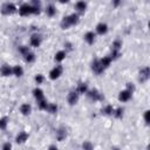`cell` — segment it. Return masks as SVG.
I'll return each instance as SVG.
<instances>
[{"instance_id":"obj_19","label":"cell","mask_w":150,"mask_h":150,"mask_svg":"<svg viewBox=\"0 0 150 150\" xmlns=\"http://www.w3.org/2000/svg\"><path fill=\"white\" fill-rule=\"evenodd\" d=\"M88 91V86L87 83H80L77 86V89H76V93L80 95V94H86Z\"/></svg>"},{"instance_id":"obj_39","label":"cell","mask_w":150,"mask_h":150,"mask_svg":"<svg viewBox=\"0 0 150 150\" xmlns=\"http://www.w3.org/2000/svg\"><path fill=\"white\" fill-rule=\"evenodd\" d=\"M115 150H118V149H115Z\"/></svg>"},{"instance_id":"obj_2","label":"cell","mask_w":150,"mask_h":150,"mask_svg":"<svg viewBox=\"0 0 150 150\" xmlns=\"http://www.w3.org/2000/svg\"><path fill=\"white\" fill-rule=\"evenodd\" d=\"M0 11H1V13L4 15H9V14H13L14 12H16V6L13 2H5L1 6Z\"/></svg>"},{"instance_id":"obj_18","label":"cell","mask_w":150,"mask_h":150,"mask_svg":"<svg viewBox=\"0 0 150 150\" xmlns=\"http://www.w3.org/2000/svg\"><path fill=\"white\" fill-rule=\"evenodd\" d=\"M66 136H67V131H66V129L60 128V129L56 131V138H57V141H63V139L66 138Z\"/></svg>"},{"instance_id":"obj_1","label":"cell","mask_w":150,"mask_h":150,"mask_svg":"<svg viewBox=\"0 0 150 150\" xmlns=\"http://www.w3.org/2000/svg\"><path fill=\"white\" fill-rule=\"evenodd\" d=\"M77 22H79V14L73 13V14L67 15V16H64V18L62 19V21H61V27H62L63 29H67V28H69L70 26L76 25Z\"/></svg>"},{"instance_id":"obj_32","label":"cell","mask_w":150,"mask_h":150,"mask_svg":"<svg viewBox=\"0 0 150 150\" xmlns=\"http://www.w3.org/2000/svg\"><path fill=\"white\" fill-rule=\"evenodd\" d=\"M114 115H115V117L121 118L122 115H123V109H122V108H117L116 110H114Z\"/></svg>"},{"instance_id":"obj_26","label":"cell","mask_w":150,"mask_h":150,"mask_svg":"<svg viewBox=\"0 0 150 150\" xmlns=\"http://www.w3.org/2000/svg\"><path fill=\"white\" fill-rule=\"evenodd\" d=\"M102 112H103L104 115H112V114H114V108H112V105H110V104L105 105V107L102 109Z\"/></svg>"},{"instance_id":"obj_38","label":"cell","mask_w":150,"mask_h":150,"mask_svg":"<svg viewBox=\"0 0 150 150\" xmlns=\"http://www.w3.org/2000/svg\"><path fill=\"white\" fill-rule=\"evenodd\" d=\"M117 5H120V1H115L114 2V6H117Z\"/></svg>"},{"instance_id":"obj_34","label":"cell","mask_w":150,"mask_h":150,"mask_svg":"<svg viewBox=\"0 0 150 150\" xmlns=\"http://www.w3.org/2000/svg\"><path fill=\"white\" fill-rule=\"evenodd\" d=\"M2 150H12V144L9 142H6L4 145H2Z\"/></svg>"},{"instance_id":"obj_27","label":"cell","mask_w":150,"mask_h":150,"mask_svg":"<svg viewBox=\"0 0 150 150\" xmlns=\"http://www.w3.org/2000/svg\"><path fill=\"white\" fill-rule=\"evenodd\" d=\"M25 60L28 62V63H30V62H34L35 61V54H33V53H27L26 55H25Z\"/></svg>"},{"instance_id":"obj_8","label":"cell","mask_w":150,"mask_h":150,"mask_svg":"<svg viewBox=\"0 0 150 150\" xmlns=\"http://www.w3.org/2000/svg\"><path fill=\"white\" fill-rule=\"evenodd\" d=\"M67 100H68V103H69L70 105H74V104H76L77 101H79V94H77L76 91H70V93L68 94Z\"/></svg>"},{"instance_id":"obj_15","label":"cell","mask_w":150,"mask_h":150,"mask_svg":"<svg viewBox=\"0 0 150 150\" xmlns=\"http://www.w3.org/2000/svg\"><path fill=\"white\" fill-rule=\"evenodd\" d=\"M111 61H112V59H111L110 56H103V57L100 60V63H101L102 68H103V69H105V68H108V67L110 66Z\"/></svg>"},{"instance_id":"obj_4","label":"cell","mask_w":150,"mask_h":150,"mask_svg":"<svg viewBox=\"0 0 150 150\" xmlns=\"http://www.w3.org/2000/svg\"><path fill=\"white\" fill-rule=\"evenodd\" d=\"M88 97H90L94 101H102L103 100V95L97 90V89H91L89 91H87Z\"/></svg>"},{"instance_id":"obj_13","label":"cell","mask_w":150,"mask_h":150,"mask_svg":"<svg viewBox=\"0 0 150 150\" xmlns=\"http://www.w3.org/2000/svg\"><path fill=\"white\" fill-rule=\"evenodd\" d=\"M40 43H41V36L38 35V34H33L30 36V45L33 47H39Z\"/></svg>"},{"instance_id":"obj_6","label":"cell","mask_w":150,"mask_h":150,"mask_svg":"<svg viewBox=\"0 0 150 150\" xmlns=\"http://www.w3.org/2000/svg\"><path fill=\"white\" fill-rule=\"evenodd\" d=\"M131 96H132V93L125 89V90H122V91L118 94V100H120L121 102H127V101H129V100L131 98Z\"/></svg>"},{"instance_id":"obj_9","label":"cell","mask_w":150,"mask_h":150,"mask_svg":"<svg viewBox=\"0 0 150 150\" xmlns=\"http://www.w3.org/2000/svg\"><path fill=\"white\" fill-rule=\"evenodd\" d=\"M27 139H28V134H27L26 131H20V132L16 135V137H15L16 143H25Z\"/></svg>"},{"instance_id":"obj_11","label":"cell","mask_w":150,"mask_h":150,"mask_svg":"<svg viewBox=\"0 0 150 150\" xmlns=\"http://www.w3.org/2000/svg\"><path fill=\"white\" fill-rule=\"evenodd\" d=\"M91 68H93L94 73H96V74H101V73L104 70V69L102 68L101 63H100V60H94V62H93V64H91Z\"/></svg>"},{"instance_id":"obj_22","label":"cell","mask_w":150,"mask_h":150,"mask_svg":"<svg viewBox=\"0 0 150 150\" xmlns=\"http://www.w3.org/2000/svg\"><path fill=\"white\" fill-rule=\"evenodd\" d=\"M75 8L79 11V12H84L86 8H87V4L84 1H77L75 4Z\"/></svg>"},{"instance_id":"obj_10","label":"cell","mask_w":150,"mask_h":150,"mask_svg":"<svg viewBox=\"0 0 150 150\" xmlns=\"http://www.w3.org/2000/svg\"><path fill=\"white\" fill-rule=\"evenodd\" d=\"M95 38H96V35H95L94 32H87V33L84 34V41H86L88 45H93L94 41H95Z\"/></svg>"},{"instance_id":"obj_14","label":"cell","mask_w":150,"mask_h":150,"mask_svg":"<svg viewBox=\"0 0 150 150\" xmlns=\"http://www.w3.org/2000/svg\"><path fill=\"white\" fill-rule=\"evenodd\" d=\"M0 73H1V75H4V76H9V75L13 74V70H12V68H11L8 64H4V66H1V68H0Z\"/></svg>"},{"instance_id":"obj_29","label":"cell","mask_w":150,"mask_h":150,"mask_svg":"<svg viewBox=\"0 0 150 150\" xmlns=\"http://www.w3.org/2000/svg\"><path fill=\"white\" fill-rule=\"evenodd\" d=\"M7 123H8V120H7L6 117H2V118H0V129L5 130V129L7 128Z\"/></svg>"},{"instance_id":"obj_20","label":"cell","mask_w":150,"mask_h":150,"mask_svg":"<svg viewBox=\"0 0 150 150\" xmlns=\"http://www.w3.org/2000/svg\"><path fill=\"white\" fill-rule=\"evenodd\" d=\"M46 13L48 16H54L56 14V8L54 5H48L47 8H46Z\"/></svg>"},{"instance_id":"obj_31","label":"cell","mask_w":150,"mask_h":150,"mask_svg":"<svg viewBox=\"0 0 150 150\" xmlns=\"http://www.w3.org/2000/svg\"><path fill=\"white\" fill-rule=\"evenodd\" d=\"M38 105H39V108H40V109L46 110V108H47L48 103H47V101H46V100H41V101H39V102H38Z\"/></svg>"},{"instance_id":"obj_25","label":"cell","mask_w":150,"mask_h":150,"mask_svg":"<svg viewBox=\"0 0 150 150\" xmlns=\"http://www.w3.org/2000/svg\"><path fill=\"white\" fill-rule=\"evenodd\" d=\"M46 110H47L48 112H50V114H55V112L57 111V105H56L55 103H48Z\"/></svg>"},{"instance_id":"obj_16","label":"cell","mask_w":150,"mask_h":150,"mask_svg":"<svg viewBox=\"0 0 150 150\" xmlns=\"http://www.w3.org/2000/svg\"><path fill=\"white\" fill-rule=\"evenodd\" d=\"M33 95H34V97L38 100V102H39V101H41V100H45L43 91H42L40 88H35V89L33 90Z\"/></svg>"},{"instance_id":"obj_23","label":"cell","mask_w":150,"mask_h":150,"mask_svg":"<svg viewBox=\"0 0 150 150\" xmlns=\"http://www.w3.org/2000/svg\"><path fill=\"white\" fill-rule=\"evenodd\" d=\"M64 57H66V52H64V50H60V52H57V53L55 54V57H54V59H55L56 62H61Z\"/></svg>"},{"instance_id":"obj_28","label":"cell","mask_w":150,"mask_h":150,"mask_svg":"<svg viewBox=\"0 0 150 150\" xmlns=\"http://www.w3.org/2000/svg\"><path fill=\"white\" fill-rule=\"evenodd\" d=\"M82 148H83V150H94V145H93V143H91V142H89V141L83 142Z\"/></svg>"},{"instance_id":"obj_35","label":"cell","mask_w":150,"mask_h":150,"mask_svg":"<svg viewBox=\"0 0 150 150\" xmlns=\"http://www.w3.org/2000/svg\"><path fill=\"white\" fill-rule=\"evenodd\" d=\"M149 114H150L149 110H145V111H144V121H145L146 124H149V122H150V121H149Z\"/></svg>"},{"instance_id":"obj_3","label":"cell","mask_w":150,"mask_h":150,"mask_svg":"<svg viewBox=\"0 0 150 150\" xmlns=\"http://www.w3.org/2000/svg\"><path fill=\"white\" fill-rule=\"evenodd\" d=\"M19 13L22 16H27L29 14H33V8H32L30 4H22L19 7Z\"/></svg>"},{"instance_id":"obj_24","label":"cell","mask_w":150,"mask_h":150,"mask_svg":"<svg viewBox=\"0 0 150 150\" xmlns=\"http://www.w3.org/2000/svg\"><path fill=\"white\" fill-rule=\"evenodd\" d=\"M121 47H122L121 40H115V41L112 42V45H111V50H117V52H120V50H121Z\"/></svg>"},{"instance_id":"obj_36","label":"cell","mask_w":150,"mask_h":150,"mask_svg":"<svg viewBox=\"0 0 150 150\" xmlns=\"http://www.w3.org/2000/svg\"><path fill=\"white\" fill-rule=\"evenodd\" d=\"M127 90H129V91H134L135 90V86L132 84V83H127Z\"/></svg>"},{"instance_id":"obj_37","label":"cell","mask_w":150,"mask_h":150,"mask_svg":"<svg viewBox=\"0 0 150 150\" xmlns=\"http://www.w3.org/2000/svg\"><path fill=\"white\" fill-rule=\"evenodd\" d=\"M49 150H57V148H55V146H50Z\"/></svg>"},{"instance_id":"obj_21","label":"cell","mask_w":150,"mask_h":150,"mask_svg":"<svg viewBox=\"0 0 150 150\" xmlns=\"http://www.w3.org/2000/svg\"><path fill=\"white\" fill-rule=\"evenodd\" d=\"M12 70H13V75H15V76H22V74H23V69H22V67L21 66H14L13 68H12Z\"/></svg>"},{"instance_id":"obj_30","label":"cell","mask_w":150,"mask_h":150,"mask_svg":"<svg viewBox=\"0 0 150 150\" xmlns=\"http://www.w3.org/2000/svg\"><path fill=\"white\" fill-rule=\"evenodd\" d=\"M19 52L25 56L27 53H29V47H27V46H20L19 47Z\"/></svg>"},{"instance_id":"obj_5","label":"cell","mask_w":150,"mask_h":150,"mask_svg":"<svg viewBox=\"0 0 150 150\" xmlns=\"http://www.w3.org/2000/svg\"><path fill=\"white\" fill-rule=\"evenodd\" d=\"M62 67L61 66H55L50 71H49V77L52 80H56L57 77H60V75L62 74Z\"/></svg>"},{"instance_id":"obj_17","label":"cell","mask_w":150,"mask_h":150,"mask_svg":"<svg viewBox=\"0 0 150 150\" xmlns=\"http://www.w3.org/2000/svg\"><path fill=\"white\" fill-rule=\"evenodd\" d=\"M30 110H32V107H30V104H28V103H23V104L20 107V111L22 112V115H29V114H30Z\"/></svg>"},{"instance_id":"obj_7","label":"cell","mask_w":150,"mask_h":150,"mask_svg":"<svg viewBox=\"0 0 150 150\" xmlns=\"http://www.w3.org/2000/svg\"><path fill=\"white\" fill-rule=\"evenodd\" d=\"M150 76V68L149 67H144L143 69H141L139 71V81L141 82H145Z\"/></svg>"},{"instance_id":"obj_12","label":"cell","mask_w":150,"mask_h":150,"mask_svg":"<svg viewBox=\"0 0 150 150\" xmlns=\"http://www.w3.org/2000/svg\"><path fill=\"white\" fill-rule=\"evenodd\" d=\"M96 32H97V34H101V35L105 34V33L108 32V26H107V23L100 22V23L96 26Z\"/></svg>"},{"instance_id":"obj_33","label":"cell","mask_w":150,"mask_h":150,"mask_svg":"<svg viewBox=\"0 0 150 150\" xmlns=\"http://www.w3.org/2000/svg\"><path fill=\"white\" fill-rule=\"evenodd\" d=\"M43 81H45V77H43V75H41V74H38V75L35 76V82H36L38 84L42 83Z\"/></svg>"}]
</instances>
